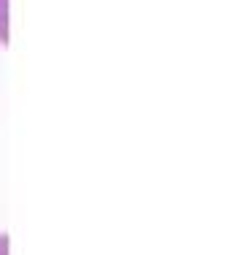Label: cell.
<instances>
[{
    "mask_svg": "<svg viewBox=\"0 0 247 255\" xmlns=\"http://www.w3.org/2000/svg\"><path fill=\"white\" fill-rule=\"evenodd\" d=\"M0 255H8V236L0 234Z\"/></svg>",
    "mask_w": 247,
    "mask_h": 255,
    "instance_id": "cell-1",
    "label": "cell"
}]
</instances>
